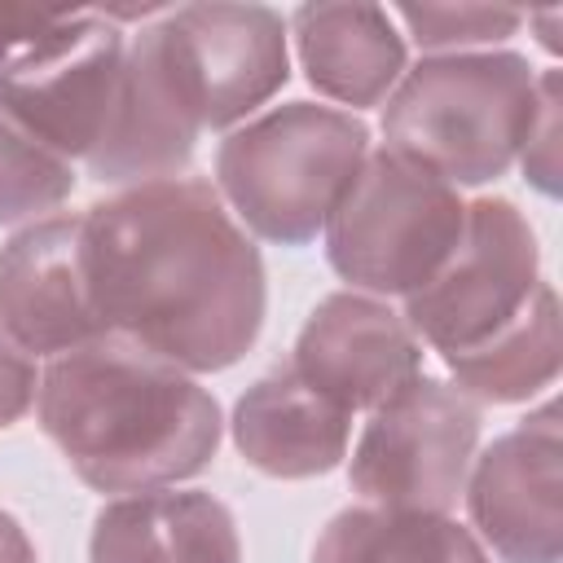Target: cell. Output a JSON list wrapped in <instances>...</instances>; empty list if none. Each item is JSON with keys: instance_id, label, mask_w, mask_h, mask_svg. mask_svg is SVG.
<instances>
[{"instance_id": "cell-1", "label": "cell", "mask_w": 563, "mask_h": 563, "mask_svg": "<svg viewBox=\"0 0 563 563\" xmlns=\"http://www.w3.org/2000/svg\"><path fill=\"white\" fill-rule=\"evenodd\" d=\"M84 273L101 330L185 374L229 369L264 325V260L211 180L123 185L84 211Z\"/></svg>"}, {"instance_id": "cell-2", "label": "cell", "mask_w": 563, "mask_h": 563, "mask_svg": "<svg viewBox=\"0 0 563 563\" xmlns=\"http://www.w3.org/2000/svg\"><path fill=\"white\" fill-rule=\"evenodd\" d=\"M40 427L97 493H154L198 475L220 444V405L163 356L101 334L53 356L35 387Z\"/></svg>"}, {"instance_id": "cell-3", "label": "cell", "mask_w": 563, "mask_h": 563, "mask_svg": "<svg viewBox=\"0 0 563 563\" xmlns=\"http://www.w3.org/2000/svg\"><path fill=\"white\" fill-rule=\"evenodd\" d=\"M537 119V70L519 53H431L387 92V150L444 185H488Z\"/></svg>"}, {"instance_id": "cell-4", "label": "cell", "mask_w": 563, "mask_h": 563, "mask_svg": "<svg viewBox=\"0 0 563 563\" xmlns=\"http://www.w3.org/2000/svg\"><path fill=\"white\" fill-rule=\"evenodd\" d=\"M369 154V128L334 106L290 101L216 150V194L264 242H312Z\"/></svg>"}, {"instance_id": "cell-5", "label": "cell", "mask_w": 563, "mask_h": 563, "mask_svg": "<svg viewBox=\"0 0 563 563\" xmlns=\"http://www.w3.org/2000/svg\"><path fill=\"white\" fill-rule=\"evenodd\" d=\"M466 220L453 185L396 150H369L325 220L330 268L369 295H413L449 260Z\"/></svg>"}, {"instance_id": "cell-6", "label": "cell", "mask_w": 563, "mask_h": 563, "mask_svg": "<svg viewBox=\"0 0 563 563\" xmlns=\"http://www.w3.org/2000/svg\"><path fill=\"white\" fill-rule=\"evenodd\" d=\"M479 444V400L440 378H409L391 391L352 449V493L383 510L449 515L466 488Z\"/></svg>"}, {"instance_id": "cell-7", "label": "cell", "mask_w": 563, "mask_h": 563, "mask_svg": "<svg viewBox=\"0 0 563 563\" xmlns=\"http://www.w3.org/2000/svg\"><path fill=\"white\" fill-rule=\"evenodd\" d=\"M541 251L523 211L506 198H475L449 260L427 286L405 295V325L440 356L497 334L541 286Z\"/></svg>"}, {"instance_id": "cell-8", "label": "cell", "mask_w": 563, "mask_h": 563, "mask_svg": "<svg viewBox=\"0 0 563 563\" xmlns=\"http://www.w3.org/2000/svg\"><path fill=\"white\" fill-rule=\"evenodd\" d=\"M154 31L202 132L246 119L290 75L286 22L264 4H185L163 13Z\"/></svg>"}, {"instance_id": "cell-9", "label": "cell", "mask_w": 563, "mask_h": 563, "mask_svg": "<svg viewBox=\"0 0 563 563\" xmlns=\"http://www.w3.org/2000/svg\"><path fill=\"white\" fill-rule=\"evenodd\" d=\"M128 35L88 9H70L35 48L0 70V101L62 158H88L106 132Z\"/></svg>"}, {"instance_id": "cell-10", "label": "cell", "mask_w": 563, "mask_h": 563, "mask_svg": "<svg viewBox=\"0 0 563 563\" xmlns=\"http://www.w3.org/2000/svg\"><path fill=\"white\" fill-rule=\"evenodd\" d=\"M559 405L545 400L515 431L497 435L466 471V510L484 545L506 563H559Z\"/></svg>"}, {"instance_id": "cell-11", "label": "cell", "mask_w": 563, "mask_h": 563, "mask_svg": "<svg viewBox=\"0 0 563 563\" xmlns=\"http://www.w3.org/2000/svg\"><path fill=\"white\" fill-rule=\"evenodd\" d=\"M286 365L343 413H361L422 374V343L383 299L339 290L308 312Z\"/></svg>"}, {"instance_id": "cell-12", "label": "cell", "mask_w": 563, "mask_h": 563, "mask_svg": "<svg viewBox=\"0 0 563 563\" xmlns=\"http://www.w3.org/2000/svg\"><path fill=\"white\" fill-rule=\"evenodd\" d=\"M0 325L31 356L101 339L84 273V216H44L0 246Z\"/></svg>"}, {"instance_id": "cell-13", "label": "cell", "mask_w": 563, "mask_h": 563, "mask_svg": "<svg viewBox=\"0 0 563 563\" xmlns=\"http://www.w3.org/2000/svg\"><path fill=\"white\" fill-rule=\"evenodd\" d=\"M198 136H202V128L189 114V106L167 70L158 31L150 22L136 35H128V44H123L114 106H110L97 150L84 163L97 180H110V185L163 180L189 163Z\"/></svg>"}, {"instance_id": "cell-14", "label": "cell", "mask_w": 563, "mask_h": 563, "mask_svg": "<svg viewBox=\"0 0 563 563\" xmlns=\"http://www.w3.org/2000/svg\"><path fill=\"white\" fill-rule=\"evenodd\" d=\"M352 413L317 396L290 365L255 378L233 409L238 453L273 479H312L347 457Z\"/></svg>"}, {"instance_id": "cell-15", "label": "cell", "mask_w": 563, "mask_h": 563, "mask_svg": "<svg viewBox=\"0 0 563 563\" xmlns=\"http://www.w3.org/2000/svg\"><path fill=\"white\" fill-rule=\"evenodd\" d=\"M238 528L211 493H128L97 510L88 563H238Z\"/></svg>"}, {"instance_id": "cell-16", "label": "cell", "mask_w": 563, "mask_h": 563, "mask_svg": "<svg viewBox=\"0 0 563 563\" xmlns=\"http://www.w3.org/2000/svg\"><path fill=\"white\" fill-rule=\"evenodd\" d=\"M290 26L308 84L339 106H378L405 75V40L378 4H303Z\"/></svg>"}, {"instance_id": "cell-17", "label": "cell", "mask_w": 563, "mask_h": 563, "mask_svg": "<svg viewBox=\"0 0 563 563\" xmlns=\"http://www.w3.org/2000/svg\"><path fill=\"white\" fill-rule=\"evenodd\" d=\"M563 356L559 339V295L550 282L532 290V299L484 343L466 352H449L444 365L453 369L457 387L471 400H493V405H515L537 396L541 387L554 383Z\"/></svg>"}, {"instance_id": "cell-18", "label": "cell", "mask_w": 563, "mask_h": 563, "mask_svg": "<svg viewBox=\"0 0 563 563\" xmlns=\"http://www.w3.org/2000/svg\"><path fill=\"white\" fill-rule=\"evenodd\" d=\"M312 563H488V554L449 515L347 506L321 528Z\"/></svg>"}, {"instance_id": "cell-19", "label": "cell", "mask_w": 563, "mask_h": 563, "mask_svg": "<svg viewBox=\"0 0 563 563\" xmlns=\"http://www.w3.org/2000/svg\"><path fill=\"white\" fill-rule=\"evenodd\" d=\"M75 189V163L48 150L0 101V224L35 220L66 202Z\"/></svg>"}, {"instance_id": "cell-20", "label": "cell", "mask_w": 563, "mask_h": 563, "mask_svg": "<svg viewBox=\"0 0 563 563\" xmlns=\"http://www.w3.org/2000/svg\"><path fill=\"white\" fill-rule=\"evenodd\" d=\"M396 18L431 53H471V44H497L523 22L510 4H396Z\"/></svg>"}, {"instance_id": "cell-21", "label": "cell", "mask_w": 563, "mask_h": 563, "mask_svg": "<svg viewBox=\"0 0 563 563\" xmlns=\"http://www.w3.org/2000/svg\"><path fill=\"white\" fill-rule=\"evenodd\" d=\"M563 75L559 70H541L537 75V119H532V132L519 150V163H523V176L541 189V194H554L559 189V110H563Z\"/></svg>"}, {"instance_id": "cell-22", "label": "cell", "mask_w": 563, "mask_h": 563, "mask_svg": "<svg viewBox=\"0 0 563 563\" xmlns=\"http://www.w3.org/2000/svg\"><path fill=\"white\" fill-rule=\"evenodd\" d=\"M35 387H40V378H35L31 352H22L9 339V330L0 325V427H13L31 409Z\"/></svg>"}, {"instance_id": "cell-23", "label": "cell", "mask_w": 563, "mask_h": 563, "mask_svg": "<svg viewBox=\"0 0 563 563\" xmlns=\"http://www.w3.org/2000/svg\"><path fill=\"white\" fill-rule=\"evenodd\" d=\"M0 563H35V550L13 515L0 510Z\"/></svg>"}, {"instance_id": "cell-24", "label": "cell", "mask_w": 563, "mask_h": 563, "mask_svg": "<svg viewBox=\"0 0 563 563\" xmlns=\"http://www.w3.org/2000/svg\"><path fill=\"white\" fill-rule=\"evenodd\" d=\"M528 22H532V26H541V44H545L550 53H559V44H563V40H559V31H554V26L563 22V9H541V13H528Z\"/></svg>"}]
</instances>
